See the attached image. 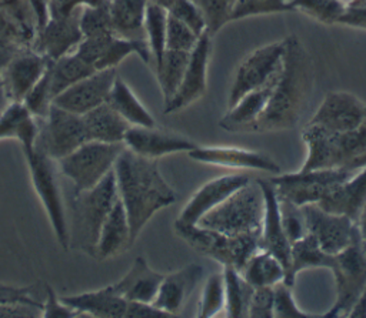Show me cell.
<instances>
[{
  "label": "cell",
  "instance_id": "1",
  "mask_svg": "<svg viewBox=\"0 0 366 318\" xmlns=\"http://www.w3.org/2000/svg\"><path fill=\"white\" fill-rule=\"evenodd\" d=\"M285 54L264 111L243 133H274L295 128L315 86L312 58L297 36L283 39Z\"/></svg>",
  "mask_w": 366,
  "mask_h": 318
},
{
  "label": "cell",
  "instance_id": "2",
  "mask_svg": "<svg viewBox=\"0 0 366 318\" xmlns=\"http://www.w3.org/2000/svg\"><path fill=\"white\" fill-rule=\"evenodd\" d=\"M113 173L134 244L152 217L172 205L177 200V194L163 178L159 160L142 157L126 147L119 154Z\"/></svg>",
  "mask_w": 366,
  "mask_h": 318
},
{
  "label": "cell",
  "instance_id": "3",
  "mask_svg": "<svg viewBox=\"0 0 366 318\" xmlns=\"http://www.w3.org/2000/svg\"><path fill=\"white\" fill-rule=\"evenodd\" d=\"M119 198L113 170L94 187L74 194L70 205L69 250L96 255L102 225Z\"/></svg>",
  "mask_w": 366,
  "mask_h": 318
},
{
  "label": "cell",
  "instance_id": "4",
  "mask_svg": "<svg viewBox=\"0 0 366 318\" xmlns=\"http://www.w3.org/2000/svg\"><path fill=\"white\" fill-rule=\"evenodd\" d=\"M302 138L306 158L299 170L360 168L366 164V124L349 131H329L306 124Z\"/></svg>",
  "mask_w": 366,
  "mask_h": 318
},
{
  "label": "cell",
  "instance_id": "5",
  "mask_svg": "<svg viewBox=\"0 0 366 318\" xmlns=\"http://www.w3.org/2000/svg\"><path fill=\"white\" fill-rule=\"evenodd\" d=\"M264 200L256 178L232 193L219 205L203 215L197 225L217 230L227 235H259Z\"/></svg>",
  "mask_w": 366,
  "mask_h": 318
},
{
  "label": "cell",
  "instance_id": "6",
  "mask_svg": "<svg viewBox=\"0 0 366 318\" xmlns=\"http://www.w3.org/2000/svg\"><path fill=\"white\" fill-rule=\"evenodd\" d=\"M173 228L190 248L222 267L240 270L249 257L260 250L259 235H227L217 230L179 221H174Z\"/></svg>",
  "mask_w": 366,
  "mask_h": 318
},
{
  "label": "cell",
  "instance_id": "7",
  "mask_svg": "<svg viewBox=\"0 0 366 318\" xmlns=\"http://www.w3.org/2000/svg\"><path fill=\"white\" fill-rule=\"evenodd\" d=\"M23 155L26 158L31 185L47 214L54 237L63 250H69L67 212L57 177V164L36 147L23 153Z\"/></svg>",
  "mask_w": 366,
  "mask_h": 318
},
{
  "label": "cell",
  "instance_id": "8",
  "mask_svg": "<svg viewBox=\"0 0 366 318\" xmlns=\"http://www.w3.org/2000/svg\"><path fill=\"white\" fill-rule=\"evenodd\" d=\"M124 144L87 140L76 150L56 161L59 173L73 184L74 194L100 183L114 167Z\"/></svg>",
  "mask_w": 366,
  "mask_h": 318
},
{
  "label": "cell",
  "instance_id": "9",
  "mask_svg": "<svg viewBox=\"0 0 366 318\" xmlns=\"http://www.w3.org/2000/svg\"><path fill=\"white\" fill-rule=\"evenodd\" d=\"M329 271L335 278L336 294L332 307L322 317H346L366 288V244L360 235L343 251L333 255Z\"/></svg>",
  "mask_w": 366,
  "mask_h": 318
},
{
  "label": "cell",
  "instance_id": "10",
  "mask_svg": "<svg viewBox=\"0 0 366 318\" xmlns=\"http://www.w3.org/2000/svg\"><path fill=\"white\" fill-rule=\"evenodd\" d=\"M357 170L356 167L297 170L293 173H280L269 180L274 185L279 197L287 198L297 205H305L325 200Z\"/></svg>",
  "mask_w": 366,
  "mask_h": 318
},
{
  "label": "cell",
  "instance_id": "11",
  "mask_svg": "<svg viewBox=\"0 0 366 318\" xmlns=\"http://www.w3.org/2000/svg\"><path fill=\"white\" fill-rule=\"evenodd\" d=\"M87 141L81 116L51 104L47 116L39 120L36 148L54 161Z\"/></svg>",
  "mask_w": 366,
  "mask_h": 318
},
{
  "label": "cell",
  "instance_id": "12",
  "mask_svg": "<svg viewBox=\"0 0 366 318\" xmlns=\"http://www.w3.org/2000/svg\"><path fill=\"white\" fill-rule=\"evenodd\" d=\"M285 41L264 44L250 51L239 64L227 97V108L234 106L246 93L263 86L274 77L283 61Z\"/></svg>",
  "mask_w": 366,
  "mask_h": 318
},
{
  "label": "cell",
  "instance_id": "13",
  "mask_svg": "<svg viewBox=\"0 0 366 318\" xmlns=\"http://www.w3.org/2000/svg\"><path fill=\"white\" fill-rule=\"evenodd\" d=\"M74 53L96 71L116 68L130 54H137L143 63L152 64V56L146 41L127 40L114 33L83 37Z\"/></svg>",
  "mask_w": 366,
  "mask_h": 318
},
{
  "label": "cell",
  "instance_id": "14",
  "mask_svg": "<svg viewBox=\"0 0 366 318\" xmlns=\"http://www.w3.org/2000/svg\"><path fill=\"white\" fill-rule=\"evenodd\" d=\"M307 232L315 237L320 248L335 255L349 247L359 235L356 221L339 212L322 208L317 202L302 205Z\"/></svg>",
  "mask_w": 366,
  "mask_h": 318
},
{
  "label": "cell",
  "instance_id": "15",
  "mask_svg": "<svg viewBox=\"0 0 366 318\" xmlns=\"http://www.w3.org/2000/svg\"><path fill=\"white\" fill-rule=\"evenodd\" d=\"M50 63V58L33 48L11 54L0 67V87L6 101L21 103Z\"/></svg>",
  "mask_w": 366,
  "mask_h": 318
},
{
  "label": "cell",
  "instance_id": "16",
  "mask_svg": "<svg viewBox=\"0 0 366 318\" xmlns=\"http://www.w3.org/2000/svg\"><path fill=\"white\" fill-rule=\"evenodd\" d=\"M307 124L329 131L355 130L366 124V103L349 91H330Z\"/></svg>",
  "mask_w": 366,
  "mask_h": 318
},
{
  "label": "cell",
  "instance_id": "17",
  "mask_svg": "<svg viewBox=\"0 0 366 318\" xmlns=\"http://www.w3.org/2000/svg\"><path fill=\"white\" fill-rule=\"evenodd\" d=\"M212 53V36L203 33L193 50L190 51L189 63L182 78V83L174 97L163 107L164 114L177 113L199 98L207 91V68Z\"/></svg>",
  "mask_w": 366,
  "mask_h": 318
},
{
  "label": "cell",
  "instance_id": "18",
  "mask_svg": "<svg viewBox=\"0 0 366 318\" xmlns=\"http://www.w3.org/2000/svg\"><path fill=\"white\" fill-rule=\"evenodd\" d=\"M116 77V68L97 70L57 94L53 98V104L70 113L83 116L97 106L106 103L107 94Z\"/></svg>",
  "mask_w": 366,
  "mask_h": 318
},
{
  "label": "cell",
  "instance_id": "19",
  "mask_svg": "<svg viewBox=\"0 0 366 318\" xmlns=\"http://www.w3.org/2000/svg\"><path fill=\"white\" fill-rule=\"evenodd\" d=\"M189 157L197 163L219 165L234 170H253L264 171L273 175L282 173V167L266 153L242 148V147H200L197 145L187 153Z\"/></svg>",
  "mask_w": 366,
  "mask_h": 318
},
{
  "label": "cell",
  "instance_id": "20",
  "mask_svg": "<svg viewBox=\"0 0 366 318\" xmlns=\"http://www.w3.org/2000/svg\"><path fill=\"white\" fill-rule=\"evenodd\" d=\"M123 144L130 151L153 160L176 153H189L197 147V144L190 138L173 131L160 130L156 125H130L126 131Z\"/></svg>",
  "mask_w": 366,
  "mask_h": 318
},
{
  "label": "cell",
  "instance_id": "21",
  "mask_svg": "<svg viewBox=\"0 0 366 318\" xmlns=\"http://www.w3.org/2000/svg\"><path fill=\"white\" fill-rule=\"evenodd\" d=\"M79 10L80 7L69 14H49L46 23L34 34L36 50L51 61L73 51L83 39Z\"/></svg>",
  "mask_w": 366,
  "mask_h": 318
},
{
  "label": "cell",
  "instance_id": "22",
  "mask_svg": "<svg viewBox=\"0 0 366 318\" xmlns=\"http://www.w3.org/2000/svg\"><path fill=\"white\" fill-rule=\"evenodd\" d=\"M250 180V175L244 173H233L220 175L204 183L187 200L176 221L184 224H197L203 215H206L210 210L219 205L232 193L246 185Z\"/></svg>",
  "mask_w": 366,
  "mask_h": 318
},
{
  "label": "cell",
  "instance_id": "23",
  "mask_svg": "<svg viewBox=\"0 0 366 318\" xmlns=\"http://www.w3.org/2000/svg\"><path fill=\"white\" fill-rule=\"evenodd\" d=\"M202 277L203 267L196 262H189L173 272L164 274L153 304L172 317L179 315Z\"/></svg>",
  "mask_w": 366,
  "mask_h": 318
},
{
  "label": "cell",
  "instance_id": "24",
  "mask_svg": "<svg viewBox=\"0 0 366 318\" xmlns=\"http://www.w3.org/2000/svg\"><path fill=\"white\" fill-rule=\"evenodd\" d=\"M262 188L264 211L260 230V248L276 255L287 270L290 262V242L287 241L279 214V200L274 185L269 178H256Z\"/></svg>",
  "mask_w": 366,
  "mask_h": 318
},
{
  "label": "cell",
  "instance_id": "25",
  "mask_svg": "<svg viewBox=\"0 0 366 318\" xmlns=\"http://www.w3.org/2000/svg\"><path fill=\"white\" fill-rule=\"evenodd\" d=\"M61 299L69 307H71L80 317L126 318V311L129 305V301L119 295L112 284L93 291L64 295L61 297Z\"/></svg>",
  "mask_w": 366,
  "mask_h": 318
},
{
  "label": "cell",
  "instance_id": "26",
  "mask_svg": "<svg viewBox=\"0 0 366 318\" xmlns=\"http://www.w3.org/2000/svg\"><path fill=\"white\" fill-rule=\"evenodd\" d=\"M162 272L154 271L144 257H136L127 272L112 287L127 301L153 302L163 279Z\"/></svg>",
  "mask_w": 366,
  "mask_h": 318
},
{
  "label": "cell",
  "instance_id": "27",
  "mask_svg": "<svg viewBox=\"0 0 366 318\" xmlns=\"http://www.w3.org/2000/svg\"><path fill=\"white\" fill-rule=\"evenodd\" d=\"M282 68V67H280ZM280 71V70H279ZM279 73L263 86L246 93L234 106L227 108L219 125L230 133H243L264 111Z\"/></svg>",
  "mask_w": 366,
  "mask_h": 318
},
{
  "label": "cell",
  "instance_id": "28",
  "mask_svg": "<svg viewBox=\"0 0 366 318\" xmlns=\"http://www.w3.org/2000/svg\"><path fill=\"white\" fill-rule=\"evenodd\" d=\"M133 245L127 212L120 198L116 200L107 214L96 245V258L109 260L117 257Z\"/></svg>",
  "mask_w": 366,
  "mask_h": 318
},
{
  "label": "cell",
  "instance_id": "29",
  "mask_svg": "<svg viewBox=\"0 0 366 318\" xmlns=\"http://www.w3.org/2000/svg\"><path fill=\"white\" fill-rule=\"evenodd\" d=\"M39 134V120L23 103H7L0 111V141L16 140L23 153L33 150Z\"/></svg>",
  "mask_w": 366,
  "mask_h": 318
},
{
  "label": "cell",
  "instance_id": "30",
  "mask_svg": "<svg viewBox=\"0 0 366 318\" xmlns=\"http://www.w3.org/2000/svg\"><path fill=\"white\" fill-rule=\"evenodd\" d=\"M149 0H106L112 31L127 40L146 41L144 17Z\"/></svg>",
  "mask_w": 366,
  "mask_h": 318
},
{
  "label": "cell",
  "instance_id": "31",
  "mask_svg": "<svg viewBox=\"0 0 366 318\" xmlns=\"http://www.w3.org/2000/svg\"><path fill=\"white\" fill-rule=\"evenodd\" d=\"M317 204L327 211L345 214L356 221L366 204V164Z\"/></svg>",
  "mask_w": 366,
  "mask_h": 318
},
{
  "label": "cell",
  "instance_id": "32",
  "mask_svg": "<svg viewBox=\"0 0 366 318\" xmlns=\"http://www.w3.org/2000/svg\"><path fill=\"white\" fill-rule=\"evenodd\" d=\"M87 140L123 144L129 124L107 103L97 106L81 116Z\"/></svg>",
  "mask_w": 366,
  "mask_h": 318
},
{
  "label": "cell",
  "instance_id": "33",
  "mask_svg": "<svg viewBox=\"0 0 366 318\" xmlns=\"http://www.w3.org/2000/svg\"><path fill=\"white\" fill-rule=\"evenodd\" d=\"M106 103L123 118L129 125L137 127H154L156 120L150 114V111L143 106V103L137 98L134 91L129 87V84L122 78L116 77L112 88L107 94Z\"/></svg>",
  "mask_w": 366,
  "mask_h": 318
},
{
  "label": "cell",
  "instance_id": "34",
  "mask_svg": "<svg viewBox=\"0 0 366 318\" xmlns=\"http://www.w3.org/2000/svg\"><path fill=\"white\" fill-rule=\"evenodd\" d=\"M333 255L325 252L312 234H306L290 247V262L286 270L285 282L295 285L300 271L309 268H330Z\"/></svg>",
  "mask_w": 366,
  "mask_h": 318
},
{
  "label": "cell",
  "instance_id": "35",
  "mask_svg": "<svg viewBox=\"0 0 366 318\" xmlns=\"http://www.w3.org/2000/svg\"><path fill=\"white\" fill-rule=\"evenodd\" d=\"M239 272L253 288L274 287L286 278V267L283 262L263 248L252 254Z\"/></svg>",
  "mask_w": 366,
  "mask_h": 318
},
{
  "label": "cell",
  "instance_id": "36",
  "mask_svg": "<svg viewBox=\"0 0 366 318\" xmlns=\"http://www.w3.org/2000/svg\"><path fill=\"white\" fill-rule=\"evenodd\" d=\"M189 57H190V53L187 51L166 50L160 64L153 68L156 73V78L162 91L164 106L174 97L177 91L182 83V78L184 76Z\"/></svg>",
  "mask_w": 366,
  "mask_h": 318
},
{
  "label": "cell",
  "instance_id": "37",
  "mask_svg": "<svg viewBox=\"0 0 366 318\" xmlns=\"http://www.w3.org/2000/svg\"><path fill=\"white\" fill-rule=\"evenodd\" d=\"M94 71L96 70L81 60L74 50L59 57L57 60H53L50 63V86L53 98Z\"/></svg>",
  "mask_w": 366,
  "mask_h": 318
},
{
  "label": "cell",
  "instance_id": "38",
  "mask_svg": "<svg viewBox=\"0 0 366 318\" xmlns=\"http://www.w3.org/2000/svg\"><path fill=\"white\" fill-rule=\"evenodd\" d=\"M223 277L226 315L232 318L247 317V308L254 288L242 277L239 270L233 267H223Z\"/></svg>",
  "mask_w": 366,
  "mask_h": 318
},
{
  "label": "cell",
  "instance_id": "39",
  "mask_svg": "<svg viewBox=\"0 0 366 318\" xmlns=\"http://www.w3.org/2000/svg\"><path fill=\"white\" fill-rule=\"evenodd\" d=\"M166 26L167 10L149 1L144 17V39L150 50L153 68L160 64L166 51Z\"/></svg>",
  "mask_w": 366,
  "mask_h": 318
},
{
  "label": "cell",
  "instance_id": "40",
  "mask_svg": "<svg viewBox=\"0 0 366 318\" xmlns=\"http://www.w3.org/2000/svg\"><path fill=\"white\" fill-rule=\"evenodd\" d=\"M347 3L345 0H292L290 10H297L322 24H339Z\"/></svg>",
  "mask_w": 366,
  "mask_h": 318
},
{
  "label": "cell",
  "instance_id": "41",
  "mask_svg": "<svg viewBox=\"0 0 366 318\" xmlns=\"http://www.w3.org/2000/svg\"><path fill=\"white\" fill-rule=\"evenodd\" d=\"M224 302H226V295H224L223 271L213 272L204 281L196 317L199 318L216 317L222 311H224Z\"/></svg>",
  "mask_w": 366,
  "mask_h": 318
},
{
  "label": "cell",
  "instance_id": "42",
  "mask_svg": "<svg viewBox=\"0 0 366 318\" xmlns=\"http://www.w3.org/2000/svg\"><path fill=\"white\" fill-rule=\"evenodd\" d=\"M202 11L206 21V33L212 37L227 23L237 0H192Z\"/></svg>",
  "mask_w": 366,
  "mask_h": 318
},
{
  "label": "cell",
  "instance_id": "43",
  "mask_svg": "<svg viewBox=\"0 0 366 318\" xmlns=\"http://www.w3.org/2000/svg\"><path fill=\"white\" fill-rule=\"evenodd\" d=\"M279 214L285 235L290 245L307 234V225L302 205L292 202L287 198L279 197Z\"/></svg>",
  "mask_w": 366,
  "mask_h": 318
},
{
  "label": "cell",
  "instance_id": "44",
  "mask_svg": "<svg viewBox=\"0 0 366 318\" xmlns=\"http://www.w3.org/2000/svg\"><path fill=\"white\" fill-rule=\"evenodd\" d=\"M292 285L285 281L273 287V318H316L322 314L307 312L302 309L292 292Z\"/></svg>",
  "mask_w": 366,
  "mask_h": 318
},
{
  "label": "cell",
  "instance_id": "45",
  "mask_svg": "<svg viewBox=\"0 0 366 318\" xmlns=\"http://www.w3.org/2000/svg\"><path fill=\"white\" fill-rule=\"evenodd\" d=\"M21 103L37 120H41L47 116L53 104V93L50 86V66L44 71L41 78L34 84V87L26 94Z\"/></svg>",
  "mask_w": 366,
  "mask_h": 318
},
{
  "label": "cell",
  "instance_id": "46",
  "mask_svg": "<svg viewBox=\"0 0 366 318\" xmlns=\"http://www.w3.org/2000/svg\"><path fill=\"white\" fill-rule=\"evenodd\" d=\"M79 26L83 37L113 33L106 0L97 6H81L79 10Z\"/></svg>",
  "mask_w": 366,
  "mask_h": 318
},
{
  "label": "cell",
  "instance_id": "47",
  "mask_svg": "<svg viewBox=\"0 0 366 318\" xmlns=\"http://www.w3.org/2000/svg\"><path fill=\"white\" fill-rule=\"evenodd\" d=\"M290 1L292 0H237L230 21L253 16L290 11Z\"/></svg>",
  "mask_w": 366,
  "mask_h": 318
},
{
  "label": "cell",
  "instance_id": "48",
  "mask_svg": "<svg viewBox=\"0 0 366 318\" xmlns=\"http://www.w3.org/2000/svg\"><path fill=\"white\" fill-rule=\"evenodd\" d=\"M200 36H197L190 27L182 23L179 19L167 11L166 26V50L187 51L190 53L196 46Z\"/></svg>",
  "mask_w": 366,
  "mask_h": 318
},
{
  "label": "cell",
  "instance_id": "49",
  "mask_svg": "<svg viewBox=\"0 0 366 318\" xmlns=\"http://www.w3.org/2000/svg\"><path fill=\"white\" fill-rule=\"evenodd\" d=\"M167 11L179 19L182 23H184L187 27H190L197 36L206 33L204 17L192 0H176Z\"/></svg>",
  "mask_w": 366,
  "mask_h": 318
},
{
  "label": "cell",
  "instance_id": "50",
  "mask_svg": "<svg viewBox=\"0 0 366 318\" xmlns=\"http://www.w3.org/2000/svg\"><path fill=\"white\" fill-rule=\"evenodd\" d=\"M43 318H73L80 317L71 307H69L61 297L56 294V291L50 287V284H44V301L41 307Z\"/></svg>",
  "mask_w": 366,
  "mask_h": 318
},
{
  "label": "cell",
  "instance_id": "51",
  "mask_svg": "<svg viewBox=\"0 0 366 318\" xmlns=\"http://www.w3.org/2000/svg\"><path fill=\"white\" fill-rule=\"evenodd\" d=\"M247 317L273 318V287L254 288L249 302Z\"/></svg>",
  "mask_w": 366,
  "mask_h": 318
},
{
  "label": "cell",
  "instance_id": "52",
  "mask_svg": "<svg viewBox=\"0 0 366 318\" xmlns=\"http://www.w3.org/2000/svg\"><path fill=\"white\" fill-rule=\"evenodd\" d=\"M33 291H34V285L16 287V285H9V284H0V304L27 302V304L43 307V301L37 299L33 295Z\"/></svg>",
  "mask_w": 366,
  "mask_h": 318
},
{
  "label": "cell",
  "instance_id": "53",
  "mask_svg": "<svg viewBox=\"0 0 366 318\" xmlns=\"http://www.w3.org/2000/svg\"><path fill=\"white\" fill-rule=\"evenodd\" d=\"M41 317V305L27 302L0 304V318H34Z\"/></svg>",
  "mask_w": 366,
  "mask_h": 318
},
{
  "label": "cell",
  "instance_id": "54",
  "mask_svg": "<svg viewBox=\"0 0 366 318\" xmlns=\"http://www.w3.org/2000/svg\"><path fill=\"white\" fill-rule=\"evenodd\" d=\"M339 24L366 30V0H356L349 3L345 14L339 20Z\"/></svg>",
  "mask_w": 366,
  "mask_h": 318
},
{
  "label": "cell",
  "instance_id": "55",
  "mask_svg": "<svg viewBox=\"0 0 366 318\" xmlns=\"http://www.w3.org/2000/svg\"><path fill=\"white\" fill-rule=\"evenodd\" d=\"M172 317L166 311L157 308L153 302H134L129 301L126 318H166Z\"/></svg>",
  "mask_w": 366,
  "mask_h": 318
},
{
  "label": "cell",
  "instance_id": "56",
  "mask_svg": "<svg viewBox=\"0 0 366 318\" xmlns=\"http://www.w3.org/2000/svg\"><path fill=\"white\" fill-rule=\"evenodd\" d=\"M349 318H366V288L360 294V297L353 304L352 309L347 312Z\"/></svg>",
  "mask_w": 366,
  "mask_h": 318
},
{
  "label": "cell",
  "instance_id": "57",
  "mask_svg": "<svg viewBox=\"0 0 366 318\" xmlns=\"http://www.w3.org/2000/svg\"><path fill=\"white\" fill-rule=\"evenodd\" d=\"M356 227H357L362 241L366 244V204L363 205V208L360 210V212L356 218Z\"/></svg>",
  "mask_w": 366,
  "mask_h": 318
},
{
  "label": "cell",
  "instance_id": "58",
  "mask_svg": "<svg viewBox=\"0 0 366 318\" xmlns=\"http://www.w3.org/2000/svg\"><path fill=\"white\" fill-rule=\"evenodd\" d=\"M149 1H150V3H154V4L160 6V7H163V9H166V10H169L170 6H172L176 0H149Z\"/></svg>",
  "mask_w": 366,
  "mask_h": 318
},
{
  "label": "cell",
  "instance_id": "59",
  "mask_svg": "<svg viewBox=\"0 0 366 318\" xmlns=\"http://www.w3.org/2000/svg\"><path fill=\"white\" fill-rule=\"evenodd\" d=\"M1 67V66H0ZM1 101H6V98H4V96H3V91H1V87H0V111L4 108V106H3V103Z\"/></svg>",
  "mask_w": 366,
  "mask_h": 318
},
{
  "label": "cell",
  "instance_id": "60",
  "mask_svg": "<svg viewBox=\"0 0 366 318\" xmlns=\"http://www.w3.org/2000/svg\"><path fill=\"white\" fill-rule=\"evenodd\" d=\"M345 1L349 4V3H352V1H356V0H345Z\"/></svg>",
  "mask_w": 366,
  "mask_h": 318
}]
</instances>
